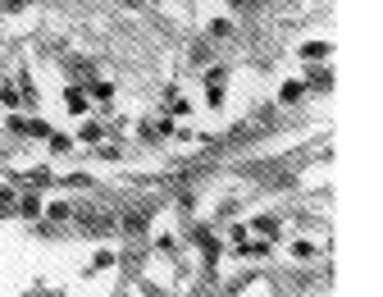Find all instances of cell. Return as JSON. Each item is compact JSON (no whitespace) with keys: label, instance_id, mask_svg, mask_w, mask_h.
Here are the masks:
<instances>
[{"label":"cell","instance_id":"obj_1","mask_svg":"<svg viewBox=\"0 0 383 297\" xmlns=\"http://www.w3.org/2000/svg\"><path fill=\"white\" fill-rule=\"evenodd\" d=\"M73 220H78V229L91 233V238H114V233H119V215H109V210L73 206Z\"/></svg>","mask_w":383,"mask_h":297},{"label":"cell","instance_id":"obj_2","mask_svg":"<svg viewBox=\"0 0 383 297\" xmlns=\"http://www.w3.org/2000/svg\"><path fill=\"white\" fill-rule=\"evenodd\" d=\"M174 119H169V114H151V119H142V124H137V142H142V146H164V142H169V137H174Z\"/></svg>","mask_w":383,"mask_h":297},{"label":"cell","instance_id":"obj_3","mask_svg":"<svg viewBox=\"0 0 383 297\" xmlns=\"http://www.w3.org/2000/svg\"><path fill=\"white\" fill-rule=\"evenodd\" d=\"M151 220H155V206H128L119 215V233H128V238H142L146 229H151Z\"/></svg>","mask_w":383,"mask_h":297},{"label":"cell","instance_id":"obj_4","mask_svg":"<svg viewBox=\"0 0 383 297\" xmlns=\"http://www.w3.org/2000/svg\"><path fill=\"white\" fill-rule=\"evenodd\" d=\"M301 87H306V96L310 92H315V96H328V92H333V65H306Z\"/></svg>","mask_w":383,"mask_h":297},{"label":"cell","instance_id":"obj_5","mask_svg":"<svg viewBox=\"0 0 383 297\" xmlns=\"http://www.w3.org/2000/svg\"><path fill=\"white\" fill-rule=\"evenodd\" d=\"M105 137H109V128L100 124V114H82V124H78V133H73V142L91 151V146H100Z\"/></svg>","mask_w":383,"mask_h":297},{"label":"cell","instance_id":"obj_6","mask_svg":"<svg viewBox=\"0 0 383 297\" xmlns=\"http://www.w3.org/2000/svg\"><path fill=\"white\" fill-rule=\"evenodd\" d=\"M14 183L42 192V187H60V174H55L51 165H37V169H23V174H14Z\"/></svg>","mask_w":383,"mask_h":297},{"label":"cell","instance_id":"obj_7","mask_svg":"<svg viewBox=\"0 0 383 297\" xmlns=\"http://www.w3.org/2000/svg\"><path fill=\"white\" fill-rule=\"evenodd\" d=\"M251 229L260 233V238L278 242V238H283V229H287V224H283V215H274V210H260V215L251 220Z\"/></svg>","mask_w":383,"mask_h":297},{"label":"cell","instance_id":"obj_8","mask_svg":"<svg viewBox=\"0 0 383 297\" xmlns=\"http://www.w3.org/2000/svg\"><path fill=\"white\" fill-rule=\"evenodd\" d=\"M42 210H46V201L37 197L33 187H19V201H14V215H23V220H42Z\"/></svg>","mask_w":383,"mask_h":297},{"label":"cell","instance_id":"obj_9","mask_svg":"<svg viewBox=\"0 0 383 297\" xmlns=\"http://www.w3.org/2000/svg\"><path fill=\"white\" fill-rule=\"evenodd\" d=\"M306 101V87H301V78H287L283 87H278V110H296Z\"/></svg>","mask_w":383,"mask_h":297},{"label":"cell","instance_id":"obj_10","mask_svg":"<svg viewBox=\"0 0 383 297\" xmlns=\"http://www.w3.org/2000/svg\"><path fill=\"white\" fill-rule=\"evenodd\" d=\"M64 105H69V114H78V119L91 114V101H87V92L78 87V83H69V87H64Z\"/></svg>","mask_w":383,"mask_h":297},{"label":"cell","instance_id":"obj_11","mask_svg":"<svg viewBox=\"0 0 383 297\" xmlns=\"http://www.w3.org/2000/svg\"><path fill=\"white\" fill-rule=\"evenodd\" d=\"M82 92H87V101H96V105H109V101H114V83H109V78H100V74L91 78Z\"/></svg>","mask_w":383,"mask_h":297},{"label":"cell","instance_id":"obj_12","mask_svg":"<svg viewBox=\"0 0 383 297\" xmlns=\"http://www.w3.org/2000/svg\"><path fill=\"white\" fill-rule=\"evenodd\" d=\"M187 60H192V65H215V42H210V37H197V42L187 46Z\"/></svg>","mask_w":383,"mask_h":297},{"label":"cell","instance_id":"obj_13","mask_svg":"<svg viewBox=\"0 0 383 297\" xmlns=\"http://www.w3.org/2000/svg\"><path fill=\"white\" fill-rule=\"evenodd\" d=\"M229 74H233V69L229 65H206V69H201V87H229Z\"/></svg>","mask_w":383,"mask_h":297},{"label":"cell","instance_id":"obj_14","mask_svg":"<svg viewBox=\"0 0 383 297\" xmlns=\"http://www.w3.org/2000/svg\"><path fill=\"white\" fill-rule=\"evenodd\" d=\"M46 151L51 155H69V151H78V142H73V133H46Z\"/></svg>","mask_w":383,"mask_h":297},{"label":"cell","instance_id":"obj_15","mask_svg":"<svg viewBox=\"0 0 383 297\" xmlns=\"http://www.w3.org/2000/svg\"><path fill=\"white\" fill-rule=\"evenodd\" d=\"M206 37H210V42H233V37H238V23H233V19H210L206 23Z\"/></svg>","mask_w":383,"mask_h":297},{"label":"cell","instance_id":"obj_16","mask_svg":"<svg viewBox=\"0 0 383 297\" xmlns=\"http://www.w3.org/2000/svg\"><path fill=\"white\" fill-rule=\"evenodd\" d=\"M96 74H100V69L91 65V60H69V78H73L78 87H87V83H91Z\"/></svg>","mask_w":383,"mask_h":297},{"label":"cell","instance_id":"obj_17","mask_svg":"<svg viewBox=\"0 0 383 297\" xmlns=\"http://www.w3.org/2000/svg\"><path fill=\"white\" fill-rule=\"evenodd\" d=\"M328 56H333L328 42H301V60L306 65H328Z\"/></svg>","mask_w":383,"mask_h":297},{"label":"cell","instance_id":"obj_18","mask_svg":"<svg viewBox=\"0 0 383 297\" xmlns=\"http://www.w3.org/2000/svg\"><path fill=\"white\" fill-rule=\"evenodd\" d=\"M14 201H19V183H0V220H14Z\"/></svg>","mask_w":383,"mask_h":297},{"label":"cell","instance_id":"obj_19","mask_svg":"<svg viewBox=\"0 0 383 297\" xmlns=\"http://www.w3.org/2000/svg\"><path fill=\"white\" fill-rule=\"evenodd\" d=\"M42 220L60 229V224H64V220H73V206H69V201H51V206L42 210Z\"/></svg>","mask_w":383,"mask_h":297},{"label":"cell","instance_id":"obj_20","mask_svg":"<svg viewBox=\"0 0 383 297\" xmlns=\"http://www.w3.org/2000/svg\"><path fill=\"white\" fill-rule=\"evenodd\" d=\"M114 265H119V252H114V247H100V252L91 256L87 275H100V270H114Z\"/></svg>","mask_w":383,"mask_h":297},{"label":"cell","instance_id":"obj_21","mask_svg":"<svg viewBox=\"0 0 383 297\" xmlns=\"http://www.w3.org/2000/svg\"><path fill=\"white\" fill-rule=\"evenodd\" d=\"M292 261H296V265L319 261V247H315V242H306V238H296V242H292Z\"/></svg>","mask_w":383,"mask_h":297},{"label":"cell","instance_id":"obj_22","mask_svg":"<svg viewBox=\"0 0 383 297\" xmlns=\"http://www.w3.org/2000/svg\"><path fill=\"white\" fill-rule=\"evenodd\" d=\"M0 101H5L10 110H19V83H14V78H5V83H0Z\"/></svg>","mask_w":383,"mask_h":297},{"label":"cell","instance_id":"obj_23","mask_svg":"<svg viewBox=\"0 0 383 297\" xmlns=\"http://www.w3.org/2000/svg\"><path fill=\"white\" fill-rule=\"evenodd\" d=\"M91 183H96L91 174H69V178H60V187H78V192H87Z\"/></svg>","mask_w":383,"mask_h":297},{"label":"cell","instance_id":"obj_24","mask_svg":"<svg viewBox=\"0 0 383 297\" xmlns=\"http://www.w3.org/2000/svg\"><path fill=\"white\" fill-rule=\"evenodd\" d=\"M247 233H251L247 224H229V242H233V247H242V242H247Z\"/></svg>","mask_w":383,"mask_h":297},{"label":"cell","instance_id":"obj_25","mask_svg":"<svg viewBox=\"0 0 383 297\" xmlns=\"http://www.w3.org/2000/svg\"><path fill=\"white\" fill-rule=\"evenodd\" d=\"M206 105H210V110H224V87H210L206 92Z\"/></svg>","mask_w":383,"mask_h":297},{"label":"cell","instance_id":"obj_26","mask_svg":"<svg viewBox=\"0 0 383 297\" xmlns=\"http://www.w3.org/2000/svg\"><path fill=\"white\" fill-rule=\"evenodd\" d=\"M28 10V0H0V14H23Z\"/></svg>","mask_w":383,"mask_h":297},{"label":"cell","instance_id":"obj_27","mask_svg":"<svg viewBox=\"0 0 383 297\" xmlns=\"http://www.w3.org/2000/svg\"><path fill=\"white\" fill-rule=\"evenodd\" d=\"M229 5H233V10H256L251 0H229Z\"/></svg>","mask_w":383,"mask_h":297},{"label":"cell","instance_id":"obj_28","mask_svg":"<svg viewBox=\"0 0 383 297\" xmlns=\"http://www.w3.org/2000/svg\"><path fill=\"white\" fill-rule=\"evenodd\" d=\"M28 297H64V293H51V288H37V293H28Z\"/></svg>","mask_w":383,"mask_h":297},{"label":"cell","instance_id":"obj_29","mask_svg":"<svg viewBox=\"0 0 383 297\" xmlns=\"http://www.w3.org/2000/svg\"><path fill=\"white\" fill-rule=\"evenodd\" d=\"M123 5H128V10H142V5H146V0H123Z\"/></svg>","mask_w":383,"mask_h":297}]
</instances>
